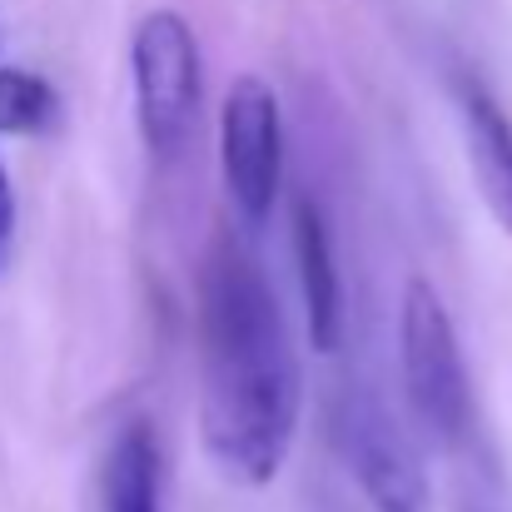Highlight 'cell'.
Returning a JSON list of instances; mask_svg holds the SVG:
<instances>
[{"instance_id": "cell-1", "label": "cell", "mask_w": 512, "mask_h": 512, "mask_svg": "<svg viewBox=\"0 0 512 512\" xmlns=\"http://www.w3.org/2000/svg\"><path fill=\"white\" fill-rule=\"evenodd\" d=\"M299 428V358L279 294L239 234L199 269V443L239 488L279 478Z\"/></svg>"}, {"instance_id": "cell-2", "label": "cell", "mask_w": 512, "mask_h": 512, "mask_svg": "<svg viewBox=\"0 0 512 512\" xmlns=\"http://www.w3.org/2000/svg\"><path fill=\"white\" fill-rule=\"evenodd\" d=\"M398 373H403V393L413 418L423 423V433L443 448H458L473 438V378H468V358L458 343V324L448 314V304L438 299V289L428 279H408L403 284V304H398Z\"/></svg>"}, {"instance_id": "cell-3", "label": "cell", "mask_w": 512, "mask_h": 512, "mask_svg": "<svg viewBox=\"0 0 512 512\" xmlns=\"http://www.w3.org/2000/svg\"><path fill=\"white\" fill-rule=\"evenodd\" d=\"M130 85H135V125L155 160H179L199 130L204 75L199 40L179 10H150L130 45Z\"/></svg>"}, {"instance_id": "cell-4", "label": "cell", "mask_w": 512, "mask_h": 512, "mask_svg": "<svg viewBox=\"0 0 512 512\" xmlns=\"http://www.w3.org/2000/svg\"><path fill=\"white\" fill-rule=\"evenodd\" d=\"M219 170L244 229H259L284 189V120L264 75H239L219 105Z\"/></svg>"}, {"instance_id": "cell-5", "label": "cell", "mask_w": 512, "mask_h": 512, "mask_svg": "<svg viewBox=\"0 0 512 512\" xmlns=\"http://www.w3.org/2000/svg\"><path fill=\"white\" fill-rule=\"evenodd\" d=\"M343 458L373 512H438L423 463L378 403L353 398L343 408Z\"/></svg>"}, {"instance_id": "cell-6", "label": "cell", "mask_w": 512, "mask_h": 512, "mask_svg": "<svg viewBox=\"0 0 512 512\" xmlns=\"http://www.w3.org/2000/svg\"><path fill=\"white\" fill-rule=\"evenodd\" d=\"M289 234H294V269H299V299H304V334L319 353H339L343 348V274H339V249H334V229L329 214L299 194L294 214H289Z\"/></svg>"}, {"instance_id": "cell-7", "label": "cell", "mask_w": 512, "mask_h": 512, "mask_svg": "<svg viewBox=\"0 0 512 512\" xmlns=\"http://www.w3.org/2000/svg\"><path fill=\"white\" fill-rule=\"evenodd\" d=\"M458 125H463V150H468L478 199L493 214V224L512 239V115L488 85L458 80Z\"/></svg>"}, {"instance_id": "cell-8", "label": "cell", "mask_w": 512, "mask_h": 512, "mask_svg": "<svg viewBox=\"0 0 512 512\" xmlns=\"http://www.w3.org/2000/svg\"><path fill=\"white\" fill-rule=\"evenodd\" d=\"M160 488H165L160 433L150 428V418H125L100 453L95 503L100 512H160Z\"/></svg>"}, {"instance_id": "cell-9", "label": "cell", "mask_w": 512, "mask_h": 512, "mask_svg": "<svg viewBox=\"0 0 512 512\" xmlns=\"http://www.w3.org/2000/svg\"><path fill=\"white\" fill-rule=\"evenodd\" d=\"M55 90L35 70H0V135H45L55 125Z\"/></svg>"}, {"instance_id": "cell-10", "label": "cell", "mask_w": 512, "mask_h": 512, "mask_svg": "<svg viewBox=\"0 0 512 512\" xmlns=\"http://www.w3.org/2000/svg\"><path fill=\"white\" fill-rule=\"evenodd\" d=\"M10 239H15V189H10V174L0 165V259H5Z\"/></svg>"}]
</instances>
